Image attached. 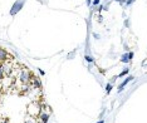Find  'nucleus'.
I'll use <instances>...</instances> for the list:
<instances>
[{
  "label": "nucleus",
  "instance_id": "nucleus-2",
  "mask_svg": "<svg viewBox=\"0 0 147 123\" xmlns=\"http://www.w3.org/2000/svg\"><path fill=\"white\" fill-rule=\"evenodd\" d=\"M122 62H128V56H127V55H123V58H122Z\"/></svg>",
  "mask_w": 147,
  "mask_h": 123
},
{
  "label": "nucleus",
  "instance_id": "nucleus-5",
  "mask_svg": "<svg viewBox=\"0 0 147 123\" xmlns=\"http://www.w3.org/2000/svg\"><path fill=\"white\" fill-rule=\"evenodd\" d=\"M127 72H128V71H127V69H126V71H123V72L121 73V74H119V77H123V75H125V74H127Z\"/></svg>",
  "mask_w": 147,
  "mask_h": 123
},
{
  "label": "nucleus",
  "instance_id": "nucleus-3",
  "mask_svg": "<svg viewBox=\"0 0 147 123\" xmlns=\"http://www.w3.org/2000/svg\"><path fill=\"white\" fill-rule=\"evenodd\" d=\"M131 79H132V77H131V78H127V79H126V81H125V83H123V84H122V87H123V85H126V84H127V83H128L129 81H131Z\"/></svg>",
  "mask_w": 147,
  "mask_h": 123
},
{
  "label": "nucleus",
  "instance_id": "nucleus-4",
  "mask_svg": "<svg viewBox=\"0 0 147 123\" xmlns=\"http://www.w3.org/2000/svg\"><path fill=\"white\" fill-rule=\"evenodd\" d=\"M127 56H128V60H131V59L133 58V53H128V55Z\"/></svg>",
  "mask_w": 147,
  "mask_h": 123
},
{
  "label": "nucleus",
  "instance_id": "nucleus-1",
  "mask_svg": "<svg viewBox=\"0 0 147 123\" xmlns=\"http://www.w3.org/2000/svg\"><path fill=\"white\" fill-rule=\"evenodd\" d=\"M42 81L0 45V123H43Z\"/></svg>",
  "mask_w": 147,
  "mask_h": 123
}]
</instances>
